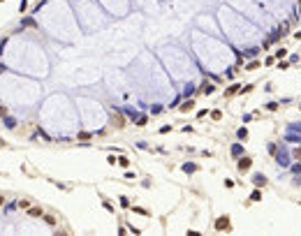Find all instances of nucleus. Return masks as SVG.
Here are the masks:
<instances>
[{
  "instance_id": "obj_7",
  "label": "nucleus",
  "mask_w": 301,
  "mask_h": 236,
  "mask_svg": "<svg viewBox=\"0 0 301 236\" xmlns=\"http://www.w3.org/2000/svg\"><path fill=\"white\" fill-rule=\"evenodd\" d=\"M116 162H118V165H121V167H127V165H130V160H127V157H118Z\"/></svg>"
},
{
  "instance_id": "obj_1",
  "label": "nucleus",
  "mask_w": 301,
  "mask_h": 236,
  "mask_svg": "<svg viewBox=\"0 0 301 236\" xmlns=\"http://www.w3.org/2000/svg\"><path fill=\"white\" fill-rule=\"evenodd\" d=\"M250 165H253V160H250V157H241V160H239V169H241V171L250 169Z\"/></svg>"
},
{
  "instance_id": "obj_2",
  "label": "nucleus",
  "mask_w": 301,
  "mask_h": 236,
  "mask_svg": "<svg viewBox=\"0 0 301 236\" xmlns=\"http://www.w3.org/2000/svg\"><path fill=\"white\" fill-rule=\"evenodd\" d=\"M227 225H229L227 215H222V218H218V220H215V229H227Z\"/></svg>"
},
{
  "instance_id": "obj_4",
  "label": "nucleus",
  "mask_w": 301,
  "mask_h": 236,
  "mask_svg": "<svg viewBox=\"0 0 301 236\" xmlns=\"http://www.w3.org/2000/svg\"><path fill=\"white\" fill-rule=\"evenodd\" d=\"M192 106H195V102H192V100H188V102H183V104H181V111H190Z\"/></svg>"
},
{
  "instance_id": "obj_11",
  "label": "nucleus",
  "mask_w": 301,
  "mask_h": 236,
  "mask_svg": "<svg viewBox=\"0 0 301 236\" xmlns=\"http://www.w3.org/2000/svg\"><path fill=\"white\" fill-rule=\"evenodd\" d=\"M294 157H297V160H301V148H294Z\"/></svg>"
},
{
  "instance_id": "obj_6",
  "label": "nucleus",
  "mask_w": 301,
  "mask_h": 236,
  "mask_svg": "<svg viewBox=\"0 0 301 236\" xmlns=\"http://www.w3.org/2000/svg\"><path fill=\"white\" fill-rule=\"evenodd\" d=\"M250 199H253V201H259V199H262V192H259V190H255V192L250 194Z\"/></svg>"
},
{
  "instance_id": "obj_5",
  "label": "nucleus",
  "mask_w": 301,
  "mask_h": 236,
  "mask_svg": "<svg viewBox=\"0 0 301 236\" xmlns=\"http://www.w3.org/2000/svg\"><path fill=\"white\" fill-rule=\"evenodd\" d=\"M264 183H266V178H264L262 174H257V176H255V185H264Z\"/></svg>"
},
{
  "instance_id": "obj_10",
  "label": "nucleus",
  "mask_w": 301,
  "mask_h": 236,
  "mask_svg": "<svg viewBox=\"0 0 301 236\" xmlns=\"http://www.w3.org/2000/svg\"><path fill=\"white\" fill-rule=\"evenodd\" d=\"M239 137H241V139H246V137H248V132H246V127H241V130H239Z\"/></svg>"
},
{
  "instance_id": "obj_3",
  "label": "nucleus",
  "mask_w": 301,
  "mask_h": 236,
  "mask_svg": "<svg viewBox=\"0 0 301 236\" xmlns=\"http://www.w3.org/2000/svg\"><path fill=\"white\" fill-rule=\"evenodd\" d=\"M199 90L209 95V93H213V83H211V81H204V83H202V88H199Z\"/></svg>"
},
{
  "instance_id": "obj_8",
  "label": "nucleus",
  "mask_w": 301,
  "mask_h": 236,
  "mask_svg": "<svg viewBox=\"0 0 301 236\" xmlns=\"http://www.w3.org/2000/svg\"><path fill=\"white\" fill-rule=\"evenodd\" d=\"M28 213H30L33 218H39V215H42V211H39V208H30V211H28Z\"/></svg>"
},
{
  "instance_id": "obj_12",
  "label": "nucleus",
  "mask_w": 301,
  "mask_h": 236,
  "mask_svg": "<svg viewBox=\"0 0 301 236\" xmlns=\"http://www.w3.org/2000/svg\"><path fill=\"white\" fill-rule=\"evenodd\" d=\"M299 19H301V0H299Z\"/></svg>"
},
{
  "instance_id": "obj_9",
  "label": "nucleus",
  "mask_w": 301,
  "mask_h": 236,
  "mask_svg": "<svg viewBox=\"0 0 301 236\" xmlns=\"http://www.w3.org/2000/svg\"><path fill=\"white\" fill-rule=\"evenodd\" d=\"M211 118H213V121H220V118H222V114H220V111H213V114H211Z\"/></svg>"
}]
</instances>
